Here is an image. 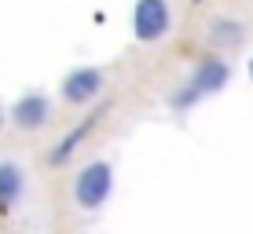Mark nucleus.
I'll return each instance as SVG.
<instances>
[{"label":"nucleus","mask_w":253,"mask_h":234,"mask_svg":"<svg viewBox=\"0 0 253 234\" xmlns=\"http://www.w3.org/2000/svg\"><path fill=\"white\" fill-rule=\"evenodd\" d=\"M228 81H231V66H228V59H202V63L191 70V77L184 81V88L180 92H172V106L176 110H187V106H195L198 99H206V95H216L220 88H228Z\"/></svg>","instance_id":"obj_1"},{"label":"nucleus","mask_w":253,"mask_h":234,"mask_svg":"<svg viewBox=\"0 0 253 234\" xmlns=\"http://www.w3.org/2000/svg\"><path fill=\"white\" fill-rule=\"evenodd\" d=\"M110 190H114V168H110V161H88L74 176V201H77V209H84V212L103 209Z\"/></svg>","instance_id":"obj_2"},{"label":"nucleus","mask_w":253,"mask_h":234,"mask_svg":"<svg viewBox=\"0 0 253 234\" xmlns=\"http://www.w3.org/2000/svg\"><path fill=\"white\" fill-rule=\"evenodd\" d=\"M172 26V11H169V0H136L132 7V33L136 40L143 44H154L169 33Z\"/></svg>","instance_id":"obj_3"},{"label":"nucleus","mask_w":253,"mask_h":234,"mask_svg":"<svg viewBox=\"0 0 253 234\" xmlns=\"http://www.w3.org/2000/svg\"><path fill=\"white\" fill-rule=\"evenodd\" d=\"M7 117H11L15 128H22V132H37V128H44L51 121V99L41 92H30L22 95V99H15V106L7 110Z\"/></svg>","instance_id":"obj_4"},{"label":"nucleus","mask_w":253,"mask_h":234,"mask_svg":"<svg viewBox=\"0 0 253 234\" xmlns=\"http://www.w3.org/2000/svg\"><path fill=\"white\" fill-rule=\"evenodd\" d=\"M99 92H103V70H95V66H77L63 77V99L74 106L92 102Z\"/></svg>","instance_id":"obj_5"},{"label":"nucleus","mask_w":253,"mask_h":234,"mask_svg":"<svg viewBox=\"0 0 253 234\" xmlns=\"http://www.w3.org/2000/svg\"><path fill=\"white\" fill-rule=\"evenodd\" d=\"M103 114H107V106H95L92 114L81 121V125H74V128H70V132L63 135V139L55 143V150L48 154V161H51V165H66V161H70V158L77 154V146H81V143H84V139L92 135V128L99 125V117H103Z\"/></svg>","instance_id":"obj_6"},{"label":"nucleus","mask_w":253,"mask_h":234,"mask_svg":"<svg viewBox=\"0 0 253 234\" xmlns=\"http://www.w3.org/2000/svg\"><path fill=\"white\" fill-rule=\"evenodd\" d=\"M22 190H26L22 168L11 165V161H0V212H11L15 205H19Z\"/></svg>","instance_id":"obj_7"},{"label":"nucleus","mask_w":253,"mask_h":234,"mask_svg":"<svg viewBox=\"0 0 253 234\" xmlns=\"http://www.w3.org/2000/svg\"><path fill=\"white\" fill-rule=\"evenodd\" d=\"M242 37H246V30H242L235 19H213L209 22V40L220 48H239Z\"/></svg>","instance_id":"obj_8"},{"label":"nucleus","mask_w":253,"mask_h":234,"mask_svg":"<svg viewBox=\"0 0 253 234\" xmlns=\"http://www.w3.org/2000/svg\"><path fill=\"white\" fill-rule=\"evenodd\" d=\"M246 73H250V81H253V59H250V63H246Z\"/></svg>","instance_id":"obj_9"},{"label":"nucleus","mask_w":253,"mask_h":234,"mask_svg":"<svg viewBox=\"0 0 253 234\" xmlns=\"http://www.w3.org/2000/svg\"><path fill=\"white\" fill-rule=\"evenodd\" d=\"M0 125H4V110H0Z\"/></svg>","instance_id":"obj_10"},{"label":"nucleus","mask_w":253,"mask_h":234,"mask_svg":"<svg viewBox=\"0 0 253 234\" xmlns=\"http://www.w3.org/2000/svg\"><path fill=\"white\" fill-rule=\"evenodd\" d=\"M195 4H202V0H195Z\"/></svg>","instance_id":"obj_11"}]
</instances>
